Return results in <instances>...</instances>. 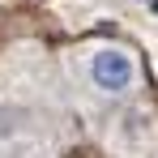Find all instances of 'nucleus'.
Masks as SVG:
<instances>
[{
    "label": "nucleus",
    "instance_id": "nucleus-1",
    "mask_svg": "<svg viewBox=\"0 0 158 158\" xmlns=\"http://www.w3.org/2000/svg\"><path fill=\"white\" fill-rule=\"evenodd\" d=\"M85 77L90 85L107 94V98H124L137 90V81H141V64H137V56L128 47H120V43H98L94 52L85 56Z\"/></svg>",
    "mask_w": 158,
    "mask_h": 158
},
{
    "label": "nucleus",
    "instance_id": "nucleus-2",
    "mask_svg": "<svg viewBox=\"0 0 158 158\" xmlns=\"http://www.w3.org/2000/svg\"><path fill=\"white\" fill-rule=\"evenodd\" d=\"M145 9H150V17H158V0H145Z\"/></svg>",
    "mask_w": 158,
    "mask_h": 158
}]
</instances>
